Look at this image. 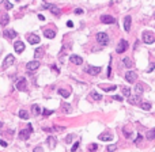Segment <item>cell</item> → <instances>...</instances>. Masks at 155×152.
Masks as SVG:
<instances>
[{
    "mask_svg": "<svg viewBox=\"0 0 155 152\" xmlns=\"http://www.w3.org/2000/svg\"><path fill=\"white\" fill-rule=\"evenodd\" d=\"M15 1H19V0H15Z\"/></svg>",
    "mask_w": 155,
    "mask_h": 152,
    "instance_id": "obj_53",
    "label": "cell"
},
{
    "mask_svg": "<svg viewBox=\"0 0 155 152\" xmlns=\"http://www.w3.org/2000/svg\"><path fill=\"white\" fill-rule=\"evenodd\" d=\"M128 102L131 103V105H137V103L140 102V95H135V96H131V98L128 99Z\"/></svg>",
    "mask_w": 155,
    "mask_h": 152,
    "instance_id": "obj_24",
    "label": "cell"
},
{
    "mask_svg": "<svg viewBox=\"0 0 155 152\" xmlns=\"http://www.w3.org/2000/svg\"><path fill=\"white\" fill-rule=\"evenodd\" d=\"M67 26H68V27H72V26H74V23H72L71 21H68V22H67Z\"/></svg>",
    "mask_w": 155,
    "mask_h": 152,
    "instance_id": "obj_49",
    "label": "cell"
},
{
    "mask_svg": "<svg viewBox=\"0 0 155 152\" xmlns=\"http://www.w3.org/2000/svg\"><path fill=\"white\" fill-rule=\"evenodd\" d=\"M131 25H132V18L129 15H127L124 18V30L127 31V33L131 31Z\"/></svg>",
    "mask_w": 155,
    "mask_h": 152,
    "instance_id": "obj_14",
    "label": "cell"
},
{
    "mask_svg": "<svg viewBox=\"0 0 155 152\" xmlns=\"http://www.w3.org/2000/svg\"><path fill=\"white\" fill-rule=\"evenodd\" d=\"M90 96L94 99V101H101V99H102V96L99 95L98 92H95V91H91V92H90Z\"/></svg>",
    "mask_w": 155,
    "mask_h": 152,
    "instance_id": "obj_27",
    "label": "cell"
},
{
    "mask_svg": "<svg viewBox=\"0 0 155 152\" xmlns=\"http://www.w3.org/2000/svg\"><path fill=\"white\" fill-rule=\"evenodd\" d=\"M74 12H75V14H76V15H82V14H83V12H84V11H83V10H82V8H76V10H75V11H74Z\"/></svg>",
    "mask_w": 155,
    "mask_h": 152,
    "instance_id": "obj_41",
    "label": "cell"
},
{
    "mask_svg": "<svg viewBox=\"0 0 155 152\" xmlns=\"http://www.w3.org/2000/svg\"><path fill=\"white\" fill-rule=\"evenodd\" d=\"M31 109H33V114H34V116L41 114V107H39L38 105H33V106H31Z\"/></svg>",
    "mask_w": 155,
    "mask_h": 152,
    "instance_id": "obj_28",
    "label": "cell"
},
{
    "mask_svg": "<svg viewBox=\"0 0 155 152\" xmlns=\"http://www.w3.org/2000/svg\"><path fill=\"white\" fill-rule=\"evenodd\" d=\"M42 114H44L45 117L50 116V114H53V110H46V109H45V110H42Z\"/></svg>",
    "mask_w": 155,
    "mask_h": 152,
    "instance_id": "obj_38",
    "label": "cell"
},
{
    "mask_svg": "<svg viewBox=\"0 0 155 152\" xmlns=\"http://www.w3.org/2000/svg\"><path fill=\"white\" fill-rule=\"evenodd\" d=\"M38 68H39V61L38 60H33V61H29L27 64H26L27 72H34V71H37Z\"/></svg>",
    "mask_w": 155,
    "mask_h": 152,
    "instance_id": "obj_3",
    "label": "cell"
},
{
    "mask_svg": "<svg viewBox=\"0 0 155 152\" xmlns=\"http://www.w3.org/2000/svg\"><path fill=\"white\" fill-rule=\"evenodd\" d=\"M125 80H127L128 83H135L137 80L136 72H133V71H128V72L125 73Z\"/></svg>",
    "mask_w": 155,
    "mask_h": 152,
    "instance_id": "obj_8",
    "label": "cell"
},
{
    "mask_svg": "<svg viewBox=\"0 0 155 152\" xmlns=\"http://www.w3.org/2000/svg\"><path fill=\"white\" fill-rule=\"evenodd\" d=\"M121 91H122V95H124V96H129V95H131V88H129V87H124V86H122Z\"/></svg>",
    "mask_w": 155,
    "mask_h": 152,
    "instance_id": "obj_30",
    "label": "cell"
},
{
    "mask_svg": "<svg viewBox=\"0 0 155 152\" xmlns=\"http://www.w3.org/2000/svg\"><path fill=\"white\" fill-rule=\"evenodd\" d=\"M113 98H114V99H116V101H120V102H121V101H122V98H121V96H120V95H114V96H113Z\"/></svg>",
    "mask_w": 155,
    "mask_h": 152,
    "instance_id": "obj_45",
    "label": "cell"
},
{
    "mask_svg": "<svg viewBox=\"0 0 155 152\" xmlns=\"http://www.w3.org/2000/svg\"><path fill=\"white\" fill-rule=\"evenodd\" d=\"M74 134H68L67 137H65V143H71V140H72Z\"/></svg>",
    "mask_w": 155,
    "mask_h": 152,
    "instance_id": "obj_43",
    "label": "cell"
},
{
    "mask_svg": "<svg viewBox=\"0 0 155 152\" xmlns=\"http://www.w3.org/2000/svg\"><path fill=\"white\" fill-rule=\"evenodd\" d=\"M42 8H45V10H49L52 14H54V15H59V14H60V8L57 7V5H54V4L44 3V4H42Z\"/></svg>",
    "mask_w": 155,
    "mask_h": 152,
    "instance_id": "obj_5",
    "label": "cell"
},
{
    "mask_svg": "<svg viewBox=\"0 0 155 152\" xmlns=\"http://www.w3.org/2000/svg\"><path fill=\"white\" fill-rule=\"evenodd\" d=\"M101 22L105 23V25H110V23H114L116 19H114L112 15H101Z\"/></svg>",
    "mask_w": 155,
    "mask_h": 152,
    "instance_id": "obj_11",
    "label": "cell"
},
{
    "mask_svg": "<svg viewBox=\"0 0 155 152\" xmlns=\"http://www.w3.org/2000/svg\"><path fill=\"white\" fill-rule=\"evenodd\" d=\"M0 128H3V122L1 121H0Z\"/></svg>",
    "mask_w": 155,
    "mask_h": 152,
    "instance_id": "obj_51",
    "label": "cell"
},
{
    "mask_svg": "<svg viewBox=\"0 0 155 152\" xmlns=\"http://www.w3.org/2000/svg\"><path fill=\"white\" fill-rule=\"evenodd\" d=\"M139 141H142V136H137V139H136V143H139Z\"/></svg>",
    "mask_w": 155,
    "mask_h": 152,
    "instance_id": "obj_50",
    "label": "cell"
},
{
    "mask_svg": "<svg viewBox=\"0 0 155 152\" xmlns=\"http://www.w3.org/2000/svg\"><path fill=\"white\" fill-rule=\"evenodd\" d=\"M42 151V148L41 147H37V148H34V152H41Z\"/></svg>",
    "mask_w": 155,
    "mask_h": 152,
    "instance_id": "obj_47",
    "label": "cell"
},
{
    "mask_svg": "<svg viewBox=\"0 0 155 152\" xmlns=\"http://www.w3.org/2000/svg\"><path fill=\"white\" fill-rule=\"evenodd\" d=\"M112 59H110V64L108 65V77H112Z\"/></svg>",
    "mask_w": 155,
    "mask_h": 152,
    "instance_id": "obj_39",
    "label": "cell"
},
{
    "mask_svg": "<svg viewBox=\"0 0 155 152\" xmlns=\"http://www.w3.org/2000/svg\"><path fill=\"white\" fill-rule=\"evenodd\" d=\"M151 106H153V105H151L150 102H143L142 103V109H143V110H146V111L151 110Z\"/></svg>",
    "mask_w": 155,
    "mask_h": 152,
    "instance_id": "obj_31",
    "label": "cell"
},
{
    "mask_svg": "<svg viewBox=\"0 0 155 152\" xmlns=\"http://www.w3.org/2000/svg\"><path fill=\"white\" fill-rule=\"evenodd\" d=\"M147 139H148V140H154V139H155V130H154V129L148 130V133H147Z\"/></svg>",
    "mask_w": 155,
    "mask_h": 152,
    "instance_id": "obj_32",
    "label": "cell"
},
{
    "mask_svg": "<svg viewBox=\"0 0 155 152\" xmlns=\"http://www.w3.org/2000/svg\"><path fill=\"white\" fill-rule=\"evenodd\" d=\"M0 145H1V147H7V143L3 141V140H0Z\"/></svg>",
    "mask_w": 155,
    "mask_h": 152,
    "instance_id": "obj_46",
    "label": "cell"
},
{
    "mask_svg": "<svg viewBox=\"0 0 155 152\" xmlns=\"http://www.w3.org/2000/svg\"><path fill=\"white\" fill-rule=\"evenodd\" d=\"M3 1H4V0H0V4H1V3H3Z\"/></svg>",
    "mask_w": 155,
    "mask_h": 152,
    "instance_id": "obj_52",
    "label": "cell"
},
{
    "mask_svg": "<svg viewBox=\"0 0 155 152\" xmlns=\"http://www.w3.org/2000/svg\"><path fill=\"white\" fill-rule=\"evenodd\" d=\"M50 130H52V132H53V130H54V132H61V130H65V128H64V126H54V128H52Z\"/></svg>",
    "mask_w": 155,
    "mask_h": 152,
    "instance_id": "obj_35",
    "label": "cell"
},
{
    "mask_svg": "<svg viewBox=\"0 0 155 152\" xmlns=\"http://www.w3.org/2000/svg\"><path fill=\"white\" fill-rule=\"evenodd\" d=\"M14 49H15L16 53H22V52L25 50V44L22 41H16L15 44H14Z\"/></svg>",
    "mask_w": 155,
    "mask_h": 152,
    "instance_id": "obj_16",
    "label": "cell"
},
{
    "mask_svg": "<svg viewBox=\"0 0 155 152\" xmlns=\"http://www.w3.org/2000/svg\"><path fill=\"white\" fill-rule=\"evenodd\" d=\"M101 88H102V90L103 91H108V92H109V91H114V90H117V86H101Z\"/></svg>",
    "mask_w": 155,
    "mask_h": 152,
    "instance_id": "obj_26",
    "label": "cell"
},
{
    "mask_svg": "<svg viewBox=\"0 0 155 152\" xmlns=\"http://www.w3.org/2000/svg\"><path fill=\"white\" fill-rule=\"evenodd\" d=\"M44 35L46 37V38H49V39H53L54 37H56V31L50 30V29H49V30H45L44 31Z\"/></svg>",
    "mask_w": 155,
    "mask_h": 152,
    "instance_id": "obj_21",
    "label": "cell"
},
{
    "mask_svg": "<svg viewBox=\"0 0 155 152\" xmlns=\"http://www.w3.org/2000/svg\"><path fill=\"white\" fill-rule=\"evenodd\" d=\"M50 67H52V69H53V71H54V72H57V73H60V69H59V68H57V67H56V65H54V64H52V65H50Z\"/></svg>",
    "mask_w": 155,
    "mask_h": 152,
    "instance_id": "obj_44",
    "label": "cell"
},
{
    "mask_svg": "<svg viewBox=\"0 0 155 152\" xmlns=\"http://www.w3.org/2000/svg\"><path fill=\"white\" fill-rule=\"evenodd\" d=\"M143 41H144V44H147V45L154 44V41H155V34L153 33V31H150V30L144 31V33H143Z\"/></svg>",
    "mask_w": 155,
    "mask_h": 152,
    "instance_id": "obj_1",
    "label": "cell"
},
{
    "mask_svg": "<svg viewBox=\"0 0 155 152\" xmlns=\"http://www.w3.org/2000/svg\"><path fill=\"white\" fill-rule=\"evenodd\" d=\"M70 61L72 62V64H75V65L83 64V59L80 56H78V54H71V56H70Z\"/></svg>",
    "mask_w": 155,
    "mask_h": 152,
    "instance_id": "obj_10",
    "label": "cell"
},
{
    "mask_svg": "<svg viewBox=\"0 0 155 152\" xmlns=\"http://www.w3.org/2000/svg\"><path fill=\"white\" fill-rule=\"evenodd\" d=\"M3 35H4L5 38H8V39H14L16 35H18V33L12 29V30H4L3 31Z\"/></svg>",
    "mask_w": 155,
    "mask_h": 152,
    "instance_id": "obj_12",
    "label": "cell"
},
{
    "mask_svg": "<svg viewBox=\"0 0 155 152\" xmlns=\"http://www.w3.org/2000/svg\"><path fill=\"white\" fill-rule=\"evenodd\" d=\"M98 139L101 140V141H112V140H113V134L109 133V132H105V133L99 134Z\"/></svg>",
    "mask_w": 155,
    "mask_h": 152,
    "instance_id": "obj_13",
    "label": "cell"
},
{
    "mask_svg": "<svg viewBox=\"0 0 155 152\" xmlns=\"http://www.w3.org/2000/svg\"><path fill=\"white\" fill-rule=\"evenodd\" d=\"M106 150H108L109 152H113V151H116V150H117V145H114V144L108 145V147H106Z\"/></svg>",
    "mask_w": 155,
    "mask_h": 152,
    "instance_id": "obj_34",
    "label": "cell"
},
{
    "mask_svg": "<svg viewBox=\"0 0 155 152\" xmlns=\"http://www.w3.org/2000/svg\"><path fill=\"white\" fill-rule=\"evenodd\" d=\"M30 134H31V132L29 130V129H23V130L19 132V139L21 140H29Z\"/></svg>",
    "mask_w": 155,
    "mask_h": 152,
    "instance_id": "obj_17",
    "label": "cell"
},
{
    "mask_svg": "<svg viewBox=\"0 0 155 152\" xmlns=\"http://www.w3.org/2000/svg\"><path fill=\"white\" fill-rule=\"evenodd\" d=\"M154 68H155V64H150V67L147 68V72H148V73H150V72H153V71H154Z\"/></svg>",
    "mask_w": 155,
    "mask_h": 152,
    "instance_id": "obj_42",
    "label": "cell"
},
{
    "mask_svg": "<svg viewBox=\"0 0 155 152\" xmlns=\"http://www.w3.org/2000/svg\"><path fill=\"white\" fill-rule=\"evenodd\" d=\"M3 3H4V4H5V8H7V10H11V8L14 7V5L11 4V3L8 1V0H4V1H3Z\"/></svg>",
    "mask_w": 155,
    "mask_h": 152,
    "instance_id": "obj_36",
    "label": "cell"
},
{
    "mask_svg": "<svg viewBox=\"0 0 155 152\" xmlns=\"http://www.w3.org/2000/svg\"><path fill=\"white\" fill-rule=\"evenodd\" d=\"M26 88H27V82H26L25 77H22V79H19L18 82H16V90L25 91Z\"/></svg>",
    "mask_w": 155,
    "mask_h": 152,
    "instance_id": "obj_9",
    "label": "cell"
},
{
    "mask_svg": "<svg viewBox=\"0 0 155 152\" xmlns=\"http://www.w3.org/2000/svg\"><path fill=\"white\" fill-rule=\"evenodd\" d=\"M38 19H39V21H45V16H44V15H41V14H39V15H38Z\"/></svg>",
    "mask_w": 155,
    "mask_h": 152,
    "instance_id": "obj_48",
    "label": "cell"
},
{
    "mask_svg": "<svg viewBox=\"0 0 155 152\" xmlns=\"http://www.w3.org/2000/svg\"><path fill=\"white\" fill-rule=\"evenodd\" d=\"M44 53H45V49L44 48H37L36 50H34V59H41L42 56H44Z\"/></svg>",
    "mask_w": 155,
    "mask_h": 152,
    "instance_id": "obj_19",
    "label": "cell"
},
{
    "mask_svg": "<svg viewBox=\"0 0 155 152\" xmlns=\"http://www.w3.org/2000/svg\"><path fill=\"white\" fill-rule=\"evenodd\" d=\"M63 109H64V113H71V105H67V103H63Z\"/></svg>",
    "mask_w": 155,
    "mask_h": 152,
    "instance_id": "obj_33",
    "label": "cell"
},
{
    "mask_svg": "<svg viewBox=\"0 0 155 152\" xmlns=\"http://www.w3.org/2000/svg\"><path fill=\"white\" fill-rule=\"evenodd\" d=\"M14 61H15V59H14L12 54H7V56H5V59H4V61H3V64H1L3 69H7L8 67L14 65Z\"/></svg>",
    "mask_w": 155,
    "mask_h": 152,
    "instance_id": "obj_4",
    "label": "cell"
},
{
    "mask_svg": "<svg viewBox=\"0 0 155 152\" xmlns=\"http://www.w3.org/2000/svg\"><path fill=\"white\" fill-rule=\"evenodd\" d=\"M88 150H90V151H97V150H98V145H97V144H91V145H88Z\"/></svg>",
    "mask_w": 155,
    "mask_h": 152,
    "instance_id": "obj_40",
    "label": "cell"
},
{
    "mask_svg": "<svg viewBox=\"0 0 155 152\" xmlns=\"http://www.w3.org/2000/svg\"><path fill=\"white\" fill-rule=\"evenodd\" d=\"M97 42H98L99 45H102V46H106V45L109 44V37L106 33H98L97 34Z\"/></svg>",
    "mask_w": 155,
    "mask_h": 152,
    "instance_id": "obj_2",
    "label": "cell"
},
{
    "mask_svg": "<svg viewBox=\"0 0 155 152\" xmlns=\"http://www.w3.org/2000/svg\"><path fill=\"white\" fill-rule=\"evenodd\" d=\"M122 62H124V65L127 68H132V67H133V62H132L131 59H128V57H125V59L122 60Z\"/></svg>",
    "mask_w": 155,
    "mask_h": 152,
    "instance_id": "obj_29",
    "label": "cell"
},
{
    "mask_svg": "<svg viewBox=\"0 0 155 152\" xmlns=\"http://www.w3.org/2000/svg\"><path fill=\"white\" fill-rule=\"evenodd\" d=\"M46 143H48V145H49L50 150H53V148L56 147V144H57V140L54 139L53 136H49V137L46 139Z\"/></svg>",
    "mask_w": 155,
    "mask_h": 152,
    "instance_id": "obj_20",
    "label": "cell"
},
{
    "mask_svg": "<svg viewBox=\"0 0 155 152\" xmlns=\"http://www.w3.org/2000/svg\"><path fill=\"white\" fill-rule=\"evenodd\" d=\"M18 114H19V117H21L22 120H29V113L26 110H23V109H21Z\"/></svg>",
    "mask_w": 155,
    "mask_h": 152,
    "instance_id": "obj_25",
    "label": "cell"
},
{
    "mask_svg": "<svg viewBox=\"0 0 155 152\" xmlns=\"http://www.w3.org/2000/svg\"><path fill=\"white\" fill-rule=\"evenodd\" d=\"M84 71L90 76H97V75H99V73H101V67H93V65H90V67H87Z\"/></svg>",
    "mask_w": 155,
    "mask_h": 152,
    "instance_id": "obj_7",
    "label": "cell"
},
{
    "mask_svg": "<svg viewBox=\"0 0 155 152\" xmlns=\"http://www.w3.org/2000/svg\"><path fill=\"white\" fill-rule=\"evenodd\" d=\"M57 92H59L61 96H64V98H68V96L71 95V91L70 90H64V88H59V90H57Z\"/></svg>",
    "mask_w": 155,
    "mask_h": 152,
    "instance_id": "obj_23",
    "label": "cell"
},
{
    "mask_svg": "<svg viewBox=\"0 0 155 152\" xmlns=\"http://www.w3.org/2000/svg\"><path fill=\"white\" fill-rule=\"evenodd\" d=\"M128 49V42H127V39H121V41L117 44V48H116V50H117V53H124L125 50Z\"/></svg>",
    "mask_w": 155,
    "mask_h": 152,
    "instance_id": "obj_6",
    "label": "cell"
},
{
    "mask_svg": "<svg viewBox=\"0 0 155 152\" xmlns=\"http://www.w3.org/2000/svg\"><path fill=\"white\" fill-rule=\"evenodd\" d=\"M144 87H146V86L143 84V83H137L136 87H135V92H136L137 95H140V94H142L143 91H144Z\"/></svg>",
    "mask_w": 155,
    "mask_h": 152,
    "instance_id": "obj_22",
    "label": "cell"
},
{
    "mask_svg": "<svg viewBox=\"0 0 155 152\" xmlns=\"http://www.w3.org/2000/svg\"><path fill=\"white\" fill-rule=\"evenodd\" d=\"M8 22H10V16H8L7 12H4L1 16H0V25H1V26H7Z\"/></svg>",
    "mask_w": 155,
    "mask_h": 152,
    "instance_id": "obj_18",
    "label": "cell"
},
{
    "mask_svg": "<svg viewBox=\"0 0 155 152\" xmlns=\"http://www.w3.org/2000/svg\"><path fill=\"white\" fill-rule=\"evenodd\" d=\"M79 145H80V141H76L75 144L72 145V148H71V151H72V152H75V151L78 150V148H79Z\"/></svg>",
    "mask_w": 155,
    "mask_h": 152,
    "instance_id": "obj_37",
    "label": "cell"
},
{
    "mask_svg": "<svg viewBox=\"0 0 155 152\" xmlns=\"http://www.w3.org/2000/svg\"><path fill=\"white\" fill-rule=\"evenodd\" d=\"M27 39H29V44H31V45H36V44H39V37L38 35H36V34H29L27 35Z\"/></svg>",
    "mask_w": 155,
    "mask_h": 152,
    "instance_id": "obj_15",
    "label": "cell"
}]
</instances>
